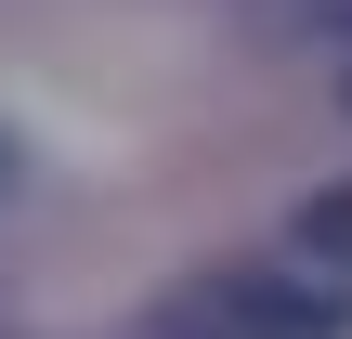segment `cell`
<instances>
[{
    "instance_id": "cell-1",
    "label": "cell",
    "mask_w": 352,
    "mask_h": 339,
    "mask_svg": "<svg viewBox=\"0 0 352 339\" xmlns=\"http://www.w3.org/2000/svg\"><path fill=\"white\" fill-rule=\"evenodd\" d=\"M183 339H300V327H340V300H274V287H196L183 314H170Z\"/></svg>"
},
{
    "instance_id": "cell-2",
    "label": "cell",
    "mask_w": 352,
    "mask_h": 339,
    "mask_svg": "<svg viewBox=\"0 0 352 339\" xmlns=\"http://www.w3.org/2000/svg\"><path fill=\"white\" fill-rule=\"evenodd\" d=\"M13 183H26V157H13V131H0V209H13Z\"/></svg>"
}]
</instances>
